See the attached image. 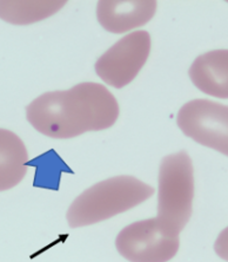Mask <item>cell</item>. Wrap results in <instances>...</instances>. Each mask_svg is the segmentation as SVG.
I'll return each mask as SVG.
<instances>
[{"label": "cell", "instance_id": "obj_1", "mask_svg": "<svg viewBox=\"0 0 228 262\" xmlns=\"http://www.w3.org/2000/svg\"><path fill=\"white\" fill-rule=\"evenodd\" d=\"M119 117V104L102 84L80 83L65 91L39 96L26 106V118L45 136L67 140L106 130Z\"/></svg>", "mask_w": 228, "mask_h": 262}, {"label": "cell", "instance_id": "obj_2", "mask_svg": "<svg viewBox=\"0 0 228 262\" xmlns=\"http://www.w3.org/2000/svg\"><path fill=\"white\" fill-rule=\"evenodd\" d=\"M154 191L133 176L111 177L81 192L68 208L67 222L71 228L95 225L139 206Z\"/></svg>", "mask_w": 228, "mask_h": 262}, {"label": "cell", "instance_id": "obj_3", "mask_svg": "<svg viewBox=\"0 0 228 262\" xmlns=\"http://www.w3.org/2000/svg\"><path fill=\"white\" fill-rule=\"evenodd\" d=\"M158 214L156 219L166 233L179 236L192 216L194 169L186 151L166 156L159 169Z\"/></svg>", "mask_w": 228, "mask_h": 262}, {"label": "cell", "instance_id": "obj_4", "mask_svg": "<svg viewBox=\"0 0 228 262\" xmlns=\"http://www.w3.org/2000/svg\"><path fill=\"white\" fill-rule=\"evenodd\" d=\"M115 247L130 262H168L179 250L180 237L166 233L153 217L121 229L115 238Z\"/></svg>", "mask_w": 228, "mask_h": 262}, {"label": "cell", "instance_id": "obj_5", "mask_svg": "<svg viewBox=\"0 0 228 262\" xmlns=\"http://www.w3.org/2000/svg\"><path fill=\"white\" fill-rule=\"evenodd\" d=\"M176 123L196 143L228 156V106L208 99H193L180 107Z\"/></svg>", "mask_w": 228, "mask_h": 262}, {"label": "cell", "instance_id": "obj_6", "mask_svg": "<svg viewBox=\"0 0 228 262\" xmlns=\"http://www.w3.org/2000/svg\"><path fill=\"white\" fill-rule=\"evenodd\" d=\"M150 36L135 31L111 46L95 63V72L108 85L121 89L138 76L148 59Z\"/></svg>", "mask_w": 228, "mask_h": 262}, {"label": "cell", "instance_id": "obj_7", "mask_svg": "<svg viewBox=\"0 0 228 262\" xmlns=\"http://www.w3.org/2000/svg\"><path fill=\"white\" fill-rule=\"evenodd\" d=\"M156 11L154 0H102L96 5V18L108 32L120 34L147 24Z\"/></svg>", "mask_w": 228, "mask_h": 262}, {"label": "cell", "instance_id": "obj_8", "mask_svg": "<svg viewBox=\"0 0 228 262\" xmlns=\"http://www.w3.org/2000/svg\"><path fill=\"white\" fill-rule=\"evenodd\" d=\"M188 73L192 83L204 94L228 98V50H213L199 56Z\"/></svg>", "mask_w": 228, "mask_h": 262}, {"label": "cell", "instance_id": "obj_9", "mask_svg": "<svg viewBox=\"0 0 228 262\" xmlns=\"http://www.w3.org/2000/svg\"><path fill=\"white\" fill-rule=\"evenodd\" d=\"M29 152L18 135L0 129V191L10 190L24 180Z\"/></svg>", "mask_w": 228, "mask_h": 262}, {"label": "cell", "instance_id": "obj_10", "mask_svg": "<svg viewBox=\"0 0 228 262\" xmlns=\"http://www.w3.org/2000/svg\"><path fill=\"white\" fill-rule=\"evenodd\" d=\"M66 5L61 0H44V2H0V19L13 25H30L51 17Z\"/></svg>", "mask_w": 228, "mask_h": 262}, {"label": "cell", "instance_id": "obj_11", "mask_svg": "<svg viewBox=\"0 0 228 262\" xmlns=\"http://www.w3.org/2000/svg\"><path fill=\"white\" fill-rule=\"evenodd\" d=\"M214 249L219 257L228 261V227L219 234L214 244Z\"/></svg>", "mask_w": 228, "mask_h": 262}]
</instances>
